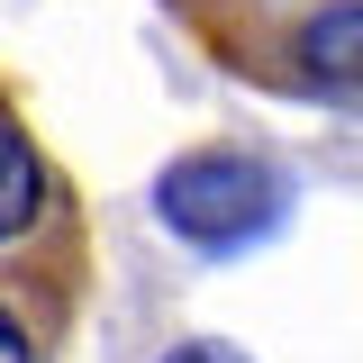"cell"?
Segmentation results:
<instances>
[{"instance_id": "3", "label": "cell", "mask_w": 363, "mask_h": 363, "mask_svg": "<svg viewBox=\"0 0 363 363\" xmlns=\"http://www.w3.org/2000/svg\"><path fill=\"white\" fill-rule=\"evenodd\" d=\"M155 209H164V227H173L182 245H200V255H236V245H255V236H272V227H281L291 182H281V164H264V155L209 145V155L164 164Z\"/></svg>"}, {"instance_id": "2", "label": "cell", "mask_w": 363, "mask_h": 363, "mask_svg": "<svg viewBox=\"0 0 363 363\" xmlns=\"http://www.w3.org/2000/svg\"><path fill=\"white\" fill-rule=\"evenodd\" d=\"M227 73L291 100H363V0H173Z\"/></svg>"}, {"instance_id": "1", "label": "cell", "mask_w": 363, "mask_h": 363, "mask_svg": "<svg viewBox=\"0 0 363 363\" xmlns=\"http://www.w3.org/2000/svg\"><path fill=\"white\" fill-rule=\"evenodd\" d=\"M91 300V218L0 82V363H55Z\"/></svg>"}, {"instance_id": "4", "label": "cell", "mask_w": 363, "mask_h": 363, "mask_svg": "<svg viewBox=\"0 0 363 363\" xmlns=\"http://www.w3.org/2000/svg\"><path fill=\"white\" fill-rule=\"evenodd\" d=\"M164 363H245V354H236V345H173Z\"/></svg>"}]
</instances>
